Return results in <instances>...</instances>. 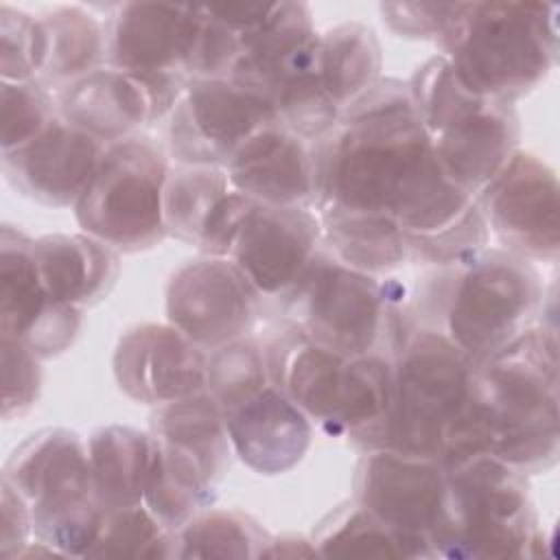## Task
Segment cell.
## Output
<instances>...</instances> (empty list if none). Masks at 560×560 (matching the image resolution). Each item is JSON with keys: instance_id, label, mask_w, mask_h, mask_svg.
<instances>
[{"instance_id": "cell-1", "label": "cell", "mask_w": 560, "mask_h": 560, "mask_svg": "<svg viewBox=\"0 0 560 560\" xmlns=\"http://www.w3.org/2000/svg\"><path fill=\"white\" fill-rule=\"evenodd\" d=\"M317 142V208L385 214L405 236H431L475 206L442 175L409 85L398 79H378Z\"/></svg>"}, {"instance_id": "cell-2", "label": "cell", "mask_w": 560, "mask_h": 560, "mask_svg": "<svg viewBox=\"0 0 560 560\" xmlns=\"http://www.w3.org/2000/svg\"><path fill=\"white\" fill-rule=\"evenodd\" d=\"M475 398L488 453L523 475L542 472L558 459V341L532 326L475 368Z\"/></svg>"}, {"instance_id": "cell-3", "label": "cell", "mask_w": 560, "mask_h": 560, "mask_svg": "<svg viewBox=\"0 0 560 560\" xmlns=\"http://www.w3.org/2000/svg\"><path fill=\"white\" fill-rule=\"evenodd\" d=\"M556 33L553 4L457 2L435 42L466 90L512 103L556 66Z\"/></svg>"}, {"instance_id": "cell-4", "label": "cell", "mask_w": 560, "mask_h": 560, "mask_svg": "<svg viewBox=\"0 0 560 560\" xmlns=\"http://www.w3.org/2000/svg\"><path fill=\"white\" fill-rule=\"evenodd\" d=\"M2 477L31 510L35 540L63 558H83L105 505L96 492L88 442L72 429L46 427L20 442L2 466Z\"/></svg>"}, {"instance_id": "cell-5", "label": "cell", "mask_w": 560, "mask_h": 560, "mask_svg": "<svg viewBox=\"0 0 560 560\" xmlns=\"http://www.w3.org/2000/svg\"><path fill=\"white\" fill-rule=\"evenodd\" d=\"M472 385L475 365L444 332H413L394 359L392 405L370 448L440 462L451 427L472 398Z\"/></svg>"}, {"instance_id": "cell-6", "label": "cell", "mask_w": 560, "mask_h": 560, "mask_svg": "<svg viewBox=\"0 0 560 560\" xmlns=\"http://www.w3.org/2000/svg\"><path fill=\"white\" fill-rule=\"evenodd\" d=\"M446 472L444 512L431 534L435 556L523 558L540 538L527 479L494 455H477Z\"/></svg>"}, {"instance_id": "cell-7", "label": "cell", "mask_w": 560, "mask_h": 560, "mask_svg": "<svg viewBox=\"0 0 560 560\" xmlns=\"http://www.w3.org/2000/svg\"><path fill=\"white\" fill-rule=\"evenodd\" d=\"M540 302V278L525 258L483 247L455 265L444 335L477 368L534 326Z\"/></svg>"}, {"instance_id": "cell-8", "label": "cell", "mask_w": 560, "mask_h": 560, "mask_svg": "<svg viewBox=\"0 0 560 560\" xmlns=\"http://www.w3.org/2000/svg\"><path fill=\"white\" fill-rule=\"evenodd\" d=\"M168 168L164 151L149 136L133 133L107 144L74 206L81 232L125 254L162 243L168 236L164 225Z\"/></svg>"}, {"instance_id": "cell-9", "label": "cell", "mask_w": 560, "mask_h": 560, "mask_svg": "<svg viewBox=\"0 0 560 560\" xmlns=\"http://www.w3.org/2000/svg\"><path fill=\"white\" fill-rule=\"evenodd\" d=\"M284 298L293 328L343 357L374 354L387 335L385 287L332 256L317 252Z\"/></svg>"}, {"instance_id": "cell-10", "label": "cell", "mask_w": 560, "mask_h": 560, "mask_svg": "<svg viewBox=\"0 0 560 560\" xmlns=\"http://www.w3.org/2000/svg\"><path fill=\"white\" fill-rule=\"evenodd\" d=\"M278 120L273 105L234 79H190L168 114L166 140L177 164L223 168L258 129Z\"/></svg>"}, {"instance_id": "cell-11", "label": "cell", "mask_w": 560, "mask_h": 560, "mask_svg": "<svg viewBox=\"0 0 560 560\" xmlns=\"http://www.w3.org/2000/svg\"><path fill=\"white\" fill-rule=\"evenodd\" d=\"M475 201L505 252L525 260L558 258V179L538 155L518 149Z\"/></svg>"}, {"instance_id": "cell-12", "label": "cell", "mask_w": 560, "mask_h": 560, "mask_svg": "<svg viewBox=\"0 0 560 560\" xmlns=\"http://www.w3.org/2000/svg\"><path fill=\"white\" fill-rule=\"evenodd\" d=\"M352 486L359 505L435 556L431 534L446 501V472L440 462L392 448H370L357 462Z\"/></svg>"}, {"instance_id": "cell-13", "label": "cell", "mask_w": 560, "mask_h": 560, "mask_svg": "<svg viewBox=\"0 0 560 560\" xmlns=\"http://www.w3.org/2000/svg\"><path fill=\"white\" fill-rule=\"evenodd\" d=\"M188 81L182 74L140 77L107 66L59 90L57 112L66 122L112 144L168 116Z\"/></svg>"}, {"instance_id": "cell-14", "label": "cell", "mask_w": 560, "mask_h": 560, "mask_svg": "<svg viewBox=\"0 0 560 560\" xmlns=\"http://www.w3.org/2000/svg\"><path fill=\"white\" fill-rule=\"evenodd\" d=\"M258 293L230 258L184 262L166 284V322L201 350L243 339L256 319Z\"/></svg>"}, {"instance_id": "cell-15", "label": "cell", "mask_w": 560, "mask_h": 560, "mask_svg": "<svg viewBox=\"0 0 560 560\" xmlns=\"http://www.w3.org/2000/svg\"><path fill=\"white\" fill-rule=\"evenodd\" d=\"M112 368L127 398L162 407L206 392L208 354L168 322H144L120 335Z\"/></svg>"}, {"instance_id": "cell-16", "label": "cell", "mask_w": 560, "mask_h": 560, "mask_svg": "<svg viewBox=\"0 0 560 560\" xmlns=\"http://www.w3.org/2000/svg\"><path fill=\"white\" fill-rule=\"evenodd\" d=\"M322 241L317 212L302 206L254 203L230 249V260L258 295H287Z\"/></svg>"}, {"instance_id": "cell-17", "label": "cell", "mask_w": 560, "mask_h": 560, "mask_svg": "<svg viewBox=\"0 0 560 560\" xmlns=\"http://www.w3.org/2000/svg\"><path fill=\"white\" fill-rule=\"evenodd\" d=\"M518 133L512 103L475 96L429 138L442 175L477 199L518 151Z\"/></svg>"}, {"instance_id": "cell-18", "label": "cell", "mask_w": 560, "mask_h": 560, "mask_svg": "<svg viewBox=\"0 0 560 560\" xmlns=\"http://www.w3.org/2000/svg\"><path fill=\"white\" fill-rule=\"evenodd\" d=\"M105 147L57 116L35 140L2 153V173L13 190L37 203L74 208L92 182Z\"/></svg>"}, {"instance_id": "cell-19", "label": "cell", "mask_w": 560, "mask_h": 560, "mask_svg": "<svg viewBox=\"0 0 560 560\" xmlns=\"http://www.w3.org/2000/svg\"><path fill=\"white\" fill-rule=\"evenodd\" d=\"M199 24V4L122 2L114 7L105 61L112 68L140 74H182Z\"/></svg>"}, {"instance_id": "cell-20", "label": "cell", "mask_w": 560, "mask_h": 560, "mask_svg": "<svg viewBox=\"0 0 560 560\" xmlns=\"http://www.w3.org/2000/svg\"><path fill=\"white\" fill-rule=\"evenodd\" d=\"M234 190L262 206L311 208L317 195L315 153L278 120L249 136L223 166Z\"/></svg>"}, {"instance_id": "cell-21", "label": "cell", "mask_w": 560, "mask_h": 560, "mask_svg": "<svg viewBox=\"0 0 560 560\" xmlns=\"http://www.w3.org/2000/svg\"><path fill=\"white\" fill-rule=\"evenodd\" d=\"M232 453L258 475L295 468L311 448V418L273 383L223 413Z\"/></svg>"}, {"instance_id": "cell-22", "label": "cell", "mask_w": 560, "mask_h": 560, "mask_svg": "<svg viewBox=\"0 0 560 560\" xmlns=\"http://www.w3.org/2000/svg\"><path fill=\"white\" fill-rule=\"evenodd\" d=\"M319 35L304 2H276L267 20L243 39L238 63L230 79L260 92H271L293 72L317 63Z\"/></svg>"}, {"instance_id": "cell-23", "label": "cell", "mask_w": 560, "mask_h": 560, "mask_svg": "<svg viewBox=\"0 0 560 560\" xmlns=\"http://www.w3.org/2000/svg\"><path fill=\"white\" fill-rule=\"evenodd\" d=\"M350 359L332 352L293 328L267 354L271 383L328 433L343 402Z\"/></svg>"}, {"instance_id": "cell-24", "label": "cell", "mask_w": 560, "mask_h": 560, "mask_svg": "<svg viewBox=\"0 0 560 560\" xmlns=\"http://www.w3.org/2000/svg\"><path fill=\"white\" fill-rule=\"evenodd\" d=\"M46 293L77 308L103 300L118 278V252L81 234H44L33 243Z\"/></svg>"}, {"instance_id": "cell-25", "label": "cell", "mask_w": 560, "mask_h": 560, "mask_svg": "<svg viewBox=\"0 0 560 560\" xmlns=\"http://www.w3.org/2000/svg\"><path fill=\"white\" fill-rule=\"evenodd\" d=\"M151 435L192 459L214 486L230 468L232 444L225 418L208 392L155 407Z\"/></svg>"}, {"instance_id": "cell-26", "label": "cell", "mask_w": 560, "mask_h": 560, "mask_svg": "<svg viewBox=\"0 0 560 560\" xmlns=\"http://www.w3.org/2000/svg\"><path fill=\"white\" fill-rule=\"evenodd\" d=\"M322 238L332 258L370 273H389L400 267L409 254L405 232L394 219L372 212H350L339 208H317Z\"/></svg>"}, {"instance_id": "cell-27", "label": "cell", "mask_w": 560, "mask_h": 560, "mask_svg": "<svg viewBox=\"0 0 560 560\" xmlns=\"http://www.w3.org/2000/svg\"><path fill=\"white\" fill-rule=\"evenodd\" d=\"M151 431L107 424L88 438V457L96 492L105 508L138 505L153 457Z\"/></svg>"}, {"instance_id": "cell-28", "label": "cell", "mask_w": 560, "mask_h": 560, "mask_svg": "<svg viewBox=\"0 0 560 560\" xmlns=\"http://www.w3.org/2000/svg\"><path fill=\"white\" fill-rule=\"evenodd\" d=\"M46 35V57L39 83L66 88L101 68L107 55L103 22L83 7H55L39 15Z\"/></svg>"}, {"instance_id": "cell-29", "label": "cell", "mask_w": 560, "mask_h": 560, "mask_svg": "<svg viewBox=\"0 0 560 560\" xmlns=\"http://www.w3.org/2000/svg\"><path fill=\"white\" fill-rule=\"evenodd\" d=\"M381 44L368 24L343 22L319 35V81L339 112L381 79Z\"/></svg>"}, {"instance_id": "cell-30", "label": "cell", "mask_w": 560, "mask_h": 560, "mask_svg": "<svg viewBox=\"0 0 560 560\" xmlns=\"http://www.w3.org/2000/svg\"><path fill=\"white\" fill-rule=\"evenodd\" d=\"M153 457L144 483L142 503L173 534L190 523L214 501V483L203 470L153 438Z\"/></svg>"}, {"instance_id": "cell-31", "label": "cell", "mask_w": 560, "mask_h": 560, "mask_svg": "<svg viewBox=\"0 0 560 560\" xmlns=\"http://www.w3.org/2000/svg\"><path fill=\"white\" fill-rule=\"evenodd\" d=\"M35 238L4 223L0 232V337L24 339L52 302L33 252Z\"/></svg>"}, {"instance_id": "cell-32", "label": "cell", "mask_w": 560, "mask_h": 560, "mask_svg": "<svg viewBox=\"0 0 560 560\" xmlns=\"http://www.w3.org/2000/svg\"><path fill=\"white\" fill-rule=\"evenodd\" d=\"M313 545L324 558H431L357 501L330 510L313 529Z\"/></svg>"}, {"instance_id": "cell-33", "label": "cell", "mask_w": 560, "mask_h": 560, "mask_svg": "<svg viewBox=\"0 0 560 560\" xmlns=\"http://www.w3.org/2000/svg\"><path fill=\"white\" fill-rule=\"evenodd\" d=\"M230 190L232 184L219 166H171L164 184L166 234L197 247Z\"/></svg>"}, {"instance_id": "cell-34", "label": "cell", "mask_w": 560, "mask_h": 560, "mask_svg": "<svg viewBox=\"0 0 560 560\" xmlns=\"http://www.w3.org/2000/svg\"><path fill=\"white\" fill-rule=\"evenodd\" d=\"M269 540L249 514L208 508L175 534V558H260Z\"/></svg>"}, {"instance_id": "cell-35", "label": "cell", "mask_w": 560, "mask_h": 560, "mask_svg": "<svg viewBox=\"0 0 560 560\" xmlns=\"http://www.w3.org/2000/svg\"><path fill=\"white\" fill-rule=\"evenodd\" d=\"M83 558H175V534L144 503L105 508L98 532Z\"/></svg>"}, {"instance_id": "cell-36", "label": "cell", "mask_w": 560, "mask_h": 560, "mask_svg": "<svg viewBox=\"0 0 560 560\" xmlns=\"http://www.w3.org/2000/svg\"><path fill=\"white\" fill-rule=\"evenodd\" d=\"M269 103L276 109L278 122L304 142H317L328 136L341 114L319 81L317 63L287 77L271 92Z\"/></svg>"}, {"instance_id": "cell-37", "label": "cell", "mask_w": 560, "mask_h": 560, "mask_svg": "<svg viewBox=\"0 0 560 560\" xmlns=\"http://www.w3.org/2000/svg\"><path fill=\"white\" fill-rule=\"evenodd\" d=\"M269 383L271 376L267 354L247 337L221 346L208 354L206 392L223 413L256 396Z\"/></svg>"}, {"instance_id": "cell-38", "label": "cell", "mask_w": 560, "mask_h": 560, "mask_svg": "<svg viewBox=\"0 0 560 560\" xmlns=\"http://www.w3.org/2000/svg\"><path fill=\"white\" fill-rule=\"evenodd\" d=\"M0 109H2V153L15 151L39 133H44L50 122L59 116L57 98L50 96L48 88L33 81L0 85Z\"/></svg>"}, {"instance_id": "cell-39", "label": "cell", "mask_w": 560, "mask_h": 560, "mask_svg": "<svg viewBox=\"0 0 560 560\" xmlns=\"http://www.w3.org/2000/svg\"><path fill=\"white\" fill-rule=\"evenodd\" d=\"M46 57V35L39 18L0 4V74L20 83L39 77Z\"/></svg>"}, {"instance_id": "cell-40", "label": "cell", "mask_w": 560, "mask_h": 560, "mask_svg": "<svg viewBox=\"0 0 560 560\" xmlns=\"http://www.w3.org/2000/svg\"><path fill=\"white\" fill-rule=\"evenodd\" d=\"M2 357V420L26 416L42 392L39 357L20 339L0 337Z\"/></svg>"}, {"instance_id": "cell-41", "label": "cell", "mask_w": 560, "mask_h": 560, "mask_svg": "<svg viewBox=\"0 0 560 560\" xmlns=\"http://www.w3.org/2000/svg\"><path fill=\"white\" fill-rule=\"evenodd\" d=\"M457 2H383V24L407 39H438Z\"/></svg>"}, {"instance_id": "cell-42", "label": "cell", "mask_w": 560, "mask_h": 560, "mask_svg": "<svg viewBox=\"0 0 560 560\" xmlns=\"http://www.w3.org/2000/svg\"><path fill=\"white\" fill-rule=\"evenodd\" d=\"M79 328H81V308L52 300L42 313V317L33 324V328L20 341L26 343L39 359H50L61 354L74 343Z\"/></svg>"}, {"instance_id": "cell-43", "label": "cell", "mask_w": 560, "mask_h": 560, "mask_svg": "<svg viewBox=\"0 0 560 560\" xmlns=\"http://www.w3.org/2000/svg\"><path fill=\"white\" fill-rule=\"evenodd\" d=\"M33 518L22 494L2 477L0 479V558H20L33 540Z\"/></svg>"}, {"instance_id": "cell-44", "label": "cell", "mask_w": 560, "mask_h": 560, "mask_svg": "<svg viewBox=\"0 0 560 560\" xmlns=\"http://www.w3.org/2000/svg\"><path fill=\"white\" fill-rule=\"evenodd\" d=\"M308 556H319L313 540L304 536H280L269 540L260 558H308Z\"/></svg>"}]
</instances>
